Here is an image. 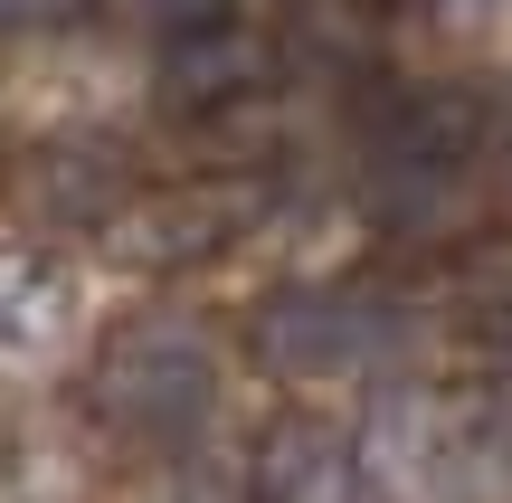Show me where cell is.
Wrapping results in <instances>:
<instances>
[{
	"label": "cell",
	"mask_w": 512,
	"mask_h": 503,
	"mask_svg": "<svg viewBox=\"0 0 512 503\" xmlns=\"http://www.w3.org/2000/svg\"><path fill=\"white\" fill-rule=\"evenodd\" d=\"M247 494L256 503H351L361 494V456H351V437L313 428V418H285V428L256 447Z\"/></svg>",
	"instance_id": "obj_1"
}]
</instances>
